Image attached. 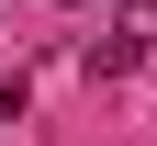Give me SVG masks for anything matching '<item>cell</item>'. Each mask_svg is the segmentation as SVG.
Listing matches in <instances>:
<instances>
[{
	"instance_id": "obj_1",
	"label": "cell",
	"mask_w": 157,
	"mask_h": 146,
	"mask_svg": "<svg viewBox=\"0 0 157 146\" xmlns=\"http://www.w3.org/2000/svg\"><path fill=\"white\" fill-rule=\"evenodd\" d=\"M157 56V0H112V34H90V79H124Z\"/></svg>"
}]
</instances>
